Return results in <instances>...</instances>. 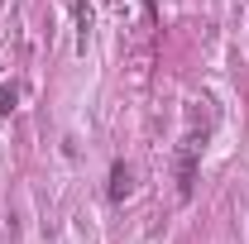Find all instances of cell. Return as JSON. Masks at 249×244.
Wrapping results in <instances>:
<instances>
[{"instance_id": "cell-1", "label": "cell", "mask_w": 249, "mask_h": 244, "mask_svg": "<svg viewBox=\"0 0 249 244\" xmlns=\"http://www.w3.org/2000/svg\"><path fill=\"white\" fill-rule=\"evenodd\" d=\"M201 149H206V129H187L182 144H178V196L192 201V192H196V163H201Z\"/></svg>"}, {"instance_id": "cell-2", "label": "cell", "mask_w": 249, "mask_h": 244, "mask_svg": "<svg viewBox=\"0 0 249 244\" xmlns=\"http://www.w3.org/2000/svg\"><path fill=\"white\" fill-rule=\"evenodd\" d=\"M129 192H134V168L129 163H115L110 168V201H124Z\"/></svg>"}, {"instance_id": "cell-3", "label": "cell", "mask_w": 249, "mask_h": 244, "mask_svg": "<svg viewBox=\"0 0 249 244\" xmlns=\"http://www.w3.org/2000/svg\"><path fill=\"white\" fill-rule=\"evenodd\" d=\"M87 38H91V5L77 0V53H87Z\"/></svg>"}, {"instance_id": "cell-4", "label": "cell", "mask_w": 249, "mask_h": 244, "mask_svg": "<svg viewBox=\"0 0 249 244\" xmlns=\"http://www.w3.org/2000/svg\"><path fill=\"white\" fill-rule=\"evenodd\" d=\"M15 105H19V87H15V82H5V87H0V115H10Z\"/></svg>"}]
</instances>
